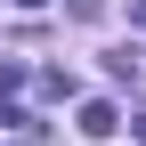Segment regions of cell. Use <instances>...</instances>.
I'll return each instance as SVG.
<instances>
[{
    "label": "cell",
    "instance_id": "cell-1",
    "mask_svg": "<svg viewBox=\"0 0 146 146\" xmlns=\"http://www.w3.org/2000/svg\"><path fill=\"white\" fill-rule=\"evenodd\" d=\"M114 130H122L114 98H89V106H81V138H114Z\"/></svg>",
    "mask_w": 146,
    "mask_h": 146
},
{
    "label": "cell",
    "instance_id": "cell-2",
    "mask_svg": "<svg viewBox=\"0 0 146 146\" xmlns=\"http://www.w3.org/2000/svg\"><path fill=\"white\" fill-rule=\"evenodd\" d=\"M130 25H138V33H146V0H130Z\"/></svg>",
    "mask_w": 146,
    "mask_h": 146
},
{
    "label": "cell",
    "instance_id": "cell-3",
    "mask_svg": "<svg viewBox=\"0 0 146 146\" xmlns=\"http://www.w3.org/2000/svg\"><path fill=\"white\" fill-rule=\"evenodd\" d=\"M16 8H41V0H16Z\"/></svg>",
    "mask_w": 146,
    "mask_h": 146
}]
</instances>
